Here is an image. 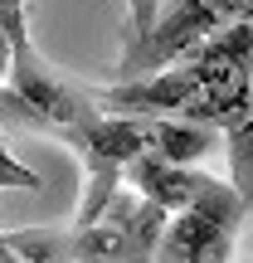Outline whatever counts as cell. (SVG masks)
I'll list each match as a JSON object with an SVG mask.
<instances>
[{
	"label": "cell",
	"mask_w": 253,
	"mask_h": 263,
	"mask_svg": "<svg viewBox=\"0 0 253 263\" xmlns=\"http://www.w3.org/2000/svg\"><path fill=\"white\" fill-rule=\"evenodd\" d=\"M44 137H54L59 146H68L83 161V205H78L73 224L103 219V210L112 205L127 166L146 151V122L137 112H107V107H98L83 122H54Z\"/></svg>",
	"instance_id": "cell-1"
},
{
	"label": "cell",
	"mask_w": 253,
	"mask_h": 263,
	"mask_svg": "<svg viewBox=\"0 0 253 263\" xmlns=\"http://www.w3.org/2000/svg\"><path fill=\"white\" fill-rule=\"evenodd\" d=\"M0 25H5V39H10V88H15V93L25 98V107L39 117V137L54 122H83V117L98 112L88 88H78L73 78H64L54 64L39 59V49L29 44L25 10L0 15Z\"/></svg>",
	"instance_id": "cell-2"
},
{
	"label": "cell",
	"mask_w": 253,
	"mask_h": 263,
	"mask_svg": "<svg viewBox=\"0 0 253 263\" xmlns=\"http://www.w3.org/2000/svg\"><path fill=\"white\" fill-rule=\"evenodd\" d=\"M122 180L137 190V195L156 200L166 215H170V210H185V205H215V210H224V215L244 219L248 210H253L248 200L239 195L234 180H215V176H205V171H195V161H166V156H151V151H141V156L127 166Z\"/></svg>",
	"instance_id": "cell-3"
},
{
	"label": "cell",
	"mask_w": 253,
	"mask_h": 263,
	"mask_svg": "<svg viewBox=\"0 0 253 263\" xmlns=\"http://www.w3.org/2000/svg\"><path fill=\"white\" fill-rule=\"evenodd\" d=\"M244 219L224 215L215 205H185L170 210L166 234L156 244V258H176V263H224L234 254V229Z\"/></svg>",
	"instance_id": "cell-4"
},
{
	"label": "cell",
	"mask_w": 253,
	"mask_h": 263,
	"mask_svg": "<svg viewBox=\"0 0 253 263\" xmlns=\"http://www.w3.org/2000/svg\"><path fill=\"white\" fill-rule=\"evenodd\" d=\"M146 122V151L151 156H166V161H200L215 141V127L209 122H190V117H141Z\"/></svg>",
	"instance_id": "cell-5"
},
{
	"label": "cell",
	"mask_w": 253,
	"mask_h": 263,
	"mask_svg": "<svg viewBox=\"0 0 253 263\" xmlns=\"http://www.w3.org/2000/svg\"><path fill=\"white\" fill-rule=\"evenodd\" d=\"M224 141H229V180H234L239 195L253 205V103L239 117L224 122Z\"/></svg>",
	"instance_id": "cell-6"
},
{
	"label": "cell",
	"mask_w": 253,
	"mask_h": 263,
	"mask_svg": "<svg viewBox=\"0 0 253 263\" xmlns=\"http://www.w3.org/2000/svg\"><path fill=\"white\" fill-rule=\"evenodd\" d=\"M0 190H44V176L29 171V166H20L5 141H0Z\"/></svg>",
	"instance_id": "cell-7"
},
{
	"label": "cell",
	"mask_w": 253,
	"mask_h": 263,
	"mask_svg": "<svg viewBox=\"0 0 253 263\" xmlns=\"http://www.w3.org/2000/svg\"><path fill=\"white\" fill-rule=\"evenodd\" d=\"M0 83H10V39L0 34Z\"/></svg>",
	"instance_id": "cell-8"
},
{
	"label": "cell",
	"mask_w": 253,
	"mask_h": 263,
	"mask_svg": "<svg viewBox=\"0 0 253 263\" xmlns=\"http://www.w3.org/2000/svg\"><path fill=\"white\" fill-rule=\"evenodd\" d=\"M0 263H20V254H15V244H10L5 229H0Z\"/></svg>",
	"instance_id": "cell-9"
},
{
	"label": "cell",
	"mask_w": 253,
	"mask_h": 263,
	"mask_svg": "<svg viewBox=\"0 0 253 263\" xmlns=\"http://www.w3.org/2000/svg\"><path fill=\"white\" fill-rule=\"evenodd\" d=\"M15 10H25V0H0V15H15Z\"/></svg>",
	"instance_id": "cell-10"
},
{
	"label": "cell",
	"mask_w": 253,
	"mask_h": 263,
	"mask_svg": "<svg viewBox=\"0 0 253 263\" xmlns=\"http://www.w3.org/2000/svg\"><path fill=\"white\" fill-rule=\"evenodd\" d=\"M0 34H5V25H0Z\"/></svg>",
	"instance_id": "cell-11"
}]
</instances>
